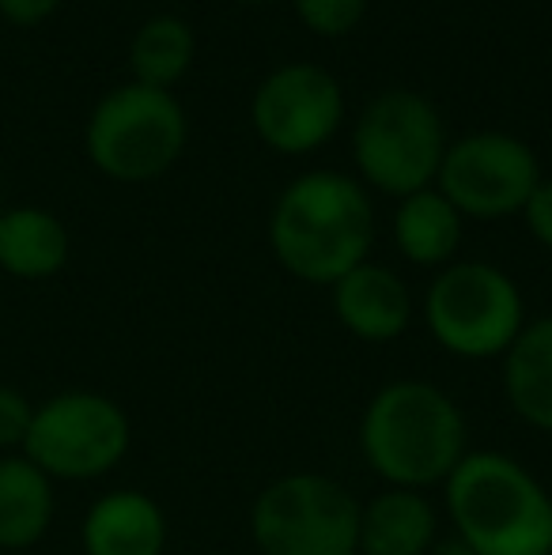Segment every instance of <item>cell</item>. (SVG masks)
I'll return each instance as SVG.
<instances>
[{
	"label": "cell",
	"mask_w": 552,
	"mask_h": 555,
	"mask_svg": "<svg viewBox=\"0 0 552 555\" xmlns=\"http://www.w3.org/2000/svg\"><path fill=\"white\" fill-rule=\"evenodd\" d=\"M360 457L386 488L427 491L447 483L470 453V424L454 397L424 378L375 389L360 416Z\"/></svg>",
	"instance_id": "1"
},
{
	"label": "cell",
	"mask_w": 552,
	"mask_h": 555,
	"mask_svg": "<svg viewBox=\"0 0 552 555\" xmlns=\"http://www.w3.org/2000/svg\"><path fill=\"white\" fill-rule=\"evenodd\" d=\"M375 205L368 185L341 170H310L284 185L269 216V249L287 276L333 287L368 261Z\"/></svg>",
	"instance_id": "2"
},
{
	"label": "cell",
	"mask_w": 552,
	"mask_h": 555,
	"mask_svg": "<svg viewBox=\"0 0 552 555\" xmlns=\"http://www.w3.org/2000/svg\"><path fill=\"white\" fill-rule=\"evenodd\" d=\"M442 506L473 555H552L549 488L511 453H465L442 483Z\"/></svg>",
	"instance_id": "3"
},
{
	"label": "cell",
	"mask_w": 552,
	"mask_h": 555,
	"mask_svg": "<svg viewBox=\"0 0 552 555\" xmlns=\"http://www.w3.org/2000/svg\"><path fill=\"white\" fill-rule=\"evenodd\" d=\"M190 121L170 91L121 83L95 103L84 129V152L103 178L144 185L163 178L185 152Z\"/></svg>",
	"instance_id": "4"
},
{
	"label": "cell",
	"mask_w": 552,
	"mask_h": 555,
	"mask_svg": "<svg viewBox=\"0 0 552 555\" xmlns=\"http://www.w3.org/2000/svg\"><path fill=\"white\" fill-rule=\"evenodd\" d=\"M424 325L458 359H503L526 330L518 284L488 261H450L424 292Z\"/></svg>",
	"instance_id": "5"
},
{
	"label": "cell",
	"mask_w": 552,
	"mask_h": 555,
	"mask_svg": "<svg viewBox=\"0 0 552 555\" xmlns=\"http://www.w3.org/2000/svg\"><path fill=\"white\" fill-rule=\"evenodd\" d=\"M133 446L129 412L99 389H61L35 404L23 457L53 483H88L111 476Z\"/></svg>",
	"instance_id": "6"
},
{
	"label": "cell",
	"mask_w": 552,
	"mask_h": 555,
	"mask_svg": "<svg viewBox=\"0 0 552 555\" xmlns=\"http://www.w3.org/2000/svg\"><path fill=\"white\" fill-rule=\"evenodd\" d=\"M261 555H360V499L325 473H284L251 506Z\"/></svg>",
	"instance_id": "7"
},
{
	"label": "cell",
	"mask_w": 552,
	"mask_h": 555,
	"mask_svg": "<svg viewBox=\"0 0 552 555\" xmlns=\"http://www.w3.org/2000/svg\"><path fill=\"white\" fill-rule=\"evenodd\" d=\"M447 155L442 117L416 91L375 95L352 129V159L363 185L386 197H413L432 190Z\"/></svg>",
	"instance_id": "8"
},
{
	"label": "cell",
	"mask_w": 552,
	"mask_h": 555,
	"mask_svg": "<svg viewBox=\"0 0 552 555\" xmlns=\"http://www.w3.org/2000/svg\"><path fill=\"white\" fill-rule=\"evenodd\" d=\"M538 182V155L523 137L480 129L447 144L435 190L462 212V220H508L523 216Z\"/></svg>",
	"instance_id": "9"
},
{
	"label": "cell",
	"mask_w": 552,
	"mask_h": 555,
	"mask_svg": "<svg viewBox=\"0 0 552 555\" xmlns=\"http://www.w3.org/2000/svg\"><path fill=\"white\" fill-rule=\"evenodd\" d=\"M345 121V91L337 76L310 61L280 65L251 99V125L277 155H310L337 137Z\"/></svg>",
	"instance_id": "10"
},
{
	"label": "cell",
	"mask_w": 552,
	"mask_h": 555,
	"mask_svg": "<svg viewBox=\"0 0 552 555\" xmlns=\"http://www.w3.org/2000/svg\"><path fill=\"white\" fill-rule=\"evenodd\" d=\"M333 314L356 340L390 344L413 325V295L390 264L363 261L330 287Z\"/></svg>",
	"instance_id": "11"
},
{
	"label": "cell",
	"mask_w": 552,
	"mask_h": 555,
	"mask_svg": "<svg viewBox=\"0 0 552 555\" xmlns=\"http://www.w3.org/2000/svg\"><path fill=\"white\" fill-rule=\"evenodd\" d=\"M167 514L147 491L99 495L80 521L84 555H167Z\"/></svg>",
	"instance_id": "12"
},
{
	"label": "cell",
	"mask_w": 552,
	"mask_h": 555,
	"mask_svg": "<svg viewBox=\"0 0 552 555\" xmlns=\"http://www.w3.org/2000/svg\"><path fill=\"white\" fill-rule=\"evenodd\" d=\"M439 541V511L424 491L383 488L360 503V555H427Z\"/></svg>",
	"instance_id": "13"
},
{
	"label": "cell",
	"mask_w": 552,
	"mask_h": 555,
	"mask_svg": "<svg viewBox=\"0 0 552 555\" xmlns=\"http://www.w3.org/2000/svg\"><path fill=\"white\" fill-rule=\"evenodd\" d=\"M57 514L53 480L23 453H0V552H27L50 533Z\"/></svg>",
	"instance_id": "14"
},
{
	"label": "cell",
	"mask_w": 552,
	"mask_h": 555,
	"mask_svg": "<svg viewBox=\"0 0 552 555\" xmlns=\"http://www.w3.org/2000/svg\"><path fill=\"white\" fill-rule=\"evenodd\" d=\"M68 227L38 205H15L0 216V272L12 280H50L68 264Z\"/></svg>",
	"instance_id": "15"
},
{
	"label": "cell",
	"mask_w": 552,
	"mask_h": 555,
	"mask_svg": "<svg viewBox=\"0 0 552 555\" xmlns=\"http://www.w3.org/2000/svg\"><path fill=\"white\" fill-rule=\"evenodd\" d=\"M503 397L526 427L552 435V314L526 322L503 356Z\"/></svg>",
	"instance_id": "16"
},
{
	"label": "cell",
	"mask_w": 552,
	"mask_h": 555,
	"mask_svg": "<svg viewBox=\"0 0 552 555\" xmlns=\"http://www.w3.org/2000/svg\"><path fill=\"white\" fill-rule=\"evenodd\" d=\"M465 220L439 190H420L394 208V246L416 269H447L462 249Z\"/></svg>",
	"instance_id": "17"
},
{
	"label": "cell",
	"mask_w": 552,
	"mask_h": 555,
	"mask_svg": "<svg viewBox=\"0 0 552 555\" xmlns=\"http://www.w3.org/2000/svg\"><path fill=\"white\" fill-rule=\"evenodd\" d=\"M197 57V38L193 27L182 15H147L137 27L133 42H129V68H133V83L155 91H170L185 73L193 68Z\"/></svg>",
	"instance_id": "18"
},
{
	"label": "cell",
	"mask_w": 552,
	"mask_h": 555,
	"mask_svg": "<svg viewBox=\"0 0 552 555\" xmlns=\"http://www.w3.org/2000/svg\"><path fill=\"white\" fill-rule=\"evenodd\" d=\"M299 23L318 38H345L368 15L371 0H292Z\"/></svg>",
	"instance_id": "19"
},
{
	"label": "cell",
	"mask_w": 552,
	"mask_h": 555,
	"mask_svg": "<svg viewBox=\"0 0 552 555\" xmlns=\"http://www.w3.org/2000/svg\"><path fill=\"white\" fill-rule=\"evenodd\" d=\"M30 420H35V404L23 389L4 386L0 382V453H20L27 442Z\"/></svg>",
	"instance_id": "20"
},
{
	"label": "cell",
	"mask_w": 552,
	"mask_h": 555,
	"mask_svg": "<svg viewBox=\"0 0 552 555\" xmlns=\"http://www.w3.org/2000/svg\"><path fill=\"white\" fill-rule=\"evenodd\" d=\"M523 216H526V227H530L534 238H538L545 249H552V178L549 182L541 178L538 190H534L530 201H526Z\"/></svg>",
	"instance_id": "21"
},
{
	"label": "cell",
	"mask_w": 552,
	"mask_h": 555,
	"mask_svg": "<svg viewBox=\"0 0 552 555\" xmlns=\"http://www.w3.org/2000/svg\"><path fill=\"white\" fill-rule=\"evenodd\" d=\"M61 8V0H0V20L12 27H38Z\"/></svg>",
	"instance_id": "22"
},
{
	"label": "cell",
	"mask_w": 552,
	"mask_h": 555,
	"mask_svg": "<svg viewBox=\"0 0 552 555\" xmlns=\"http://www.w3.org/2000/svg\"><path fill=\"white\" fill-rule=\"evenodd\" d=\"M427 555H473L470 548H465L458 537H450V541H435V548L427 552Z\"/></svg>",
	"instance_id": "23"
},
{
	"label": "cell",
	"mask_w": 552,
	"mask_h": 555,
	"mask_svg": "<svg viewBox=\"0 0 552 555\" xmlns=\"http://www.w3.org/2000/svg\"><path fill=\"white\" fill-rule=\"evenodd\" d=\"M239 4H277V0H239Z\"/></svg>",
	"instance_id": "24"
},
{
	"label": "cell",
	"mask_w": 552,
	"mask_h": 555,
	"mask_svg": "<svg viewBox=\"0 0 552 555\" xmlns=\"http://www.w3.org/2000/svg\"><path fill=\"white\" fill-rule=\"evenodd\" d=\"M0 216H4V201H0Z\"/></svg>",
	"instance_id": "25"
},
{
	"label": "cell",
	"mask_w": 552,
	"mask_h": 555,
	"mask_svg": "<svg viewBox=\"0 0 552 555\" xmlns=\"http://www.w3.org/2000/svg\"><path fill=\"white\" fill-rule=\"evenodd\" d=\"M549 499H552V483H549Z\"/></svg>",
	"instance_id": "26"
},
{
	"label": "cell",
	"mask_w": 552,
	"mask_h": 555,
	"mask_svg": "<svg viewBox=\"0 0 552 555\" xmlns=\"http://www.w3.org/2000/svg\"><path fill=\"white\" fill-rule=\"evenodd\" d=\"M0 555H4V552H0Z\"/></svg>",
	"instance_id": "27"
}]
</instances>
